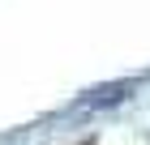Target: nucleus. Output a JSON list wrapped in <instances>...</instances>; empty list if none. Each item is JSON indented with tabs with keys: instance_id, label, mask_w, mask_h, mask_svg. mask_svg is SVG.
<instances>
[{
	"instance_id": "nucleus-1",
	"label": "nucleus",
	"mask_w": 150,
	"mask_h": 145,
	"mask_svg": "<svg viewBox=\"0 0 150 145\" xmlns=\"http://www.w3.org/2000/svg\"><path fill=\"white\" fill-rule=\"evenodd\" d=\"M133 94V81H107V85H94L86 94L73 98V107H116V102H125Z\"/></svg>"
}]
</instances>
